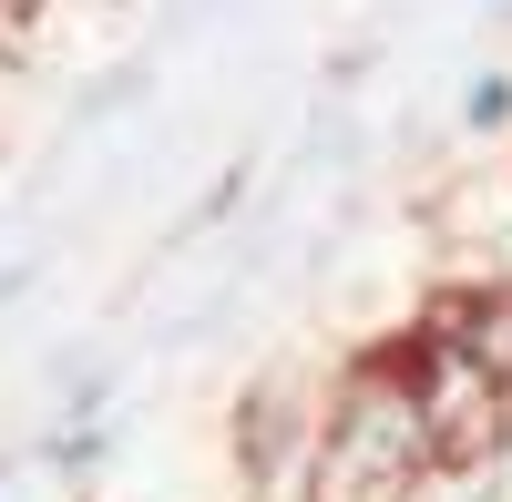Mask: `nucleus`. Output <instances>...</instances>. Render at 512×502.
<instances>
[{
  "instance_id": "1",
  "label": "nucleus",
  "mask_w": 512,
  "mask_h": 502,
  "mask_svg": "<svg viewBox=\"0 0 512 502\" xmlns=\"http://www.w3.org/2000/svg\"><path fill=\"white\" fill-rule=\"evenodd\" d=\"M400 380H410V400H420V431H431L441 472H472V482H482V472L502 462V441H512V369L441 308V318L400 349Z\"/></svg>"
},
{
  "instance_id": "2",
  "label": "nucleus",
  "mask_w": 512,
  "mask_h": 502,
  "mask_svg": "<svg viewBox=\"0 0 512 502\" xmlns=\"http://www.w3.org/2000/svg\"><path fill=\"white\" fill-rule=\"evenodd\" d=\"M113 451H123V421L41 431V441H31V472H52V482H103V472H113Z\"/></svg>"
},
{
  "instance_id": "3",
  "label": "nucleus",
  "mask_w": 512,
  "mask_h": 502,
  "mask_svg": "<svg viewBox=\"0 0 512 502\" xmlns=\"http://www.w3.org/2000/svg\"><path fill=\"white\" fill-rule=\"evenodd\" d=\"M451 123H461L472 144H502V134H512V62H472V82H461Z\"/></svg>"
},
{
  "instance_id": "4",
  "label": "nucleus",
  "mask_w": 512,
  "mask_h": 502,
  "mask_svg": "<svg viewBox=\"0 0 512 502\" xmlns=\"http://www.w3.org/2000/svg\"><path fill=\"white\" fill-rule=\"evenodd\" d=\"M144 82H154L144 62H103V72H93V82L72 93V123H113L123 103H144Z\"/></svg>"
},
{
  "instance_id": "5",
  "label": "nucleus",
  "mask_w": 512,
  "mask_h": 502,
  "mask_svg": "<svg viewBox=\"0 0 512 502\" xmlns=\"http://www.w3.org/2000/svg\"><path fill=\"white\" fill-rule=\"evenodd\" d=\"M492 21H512V0H492Z\"/></svg>"
}]
</instances>
